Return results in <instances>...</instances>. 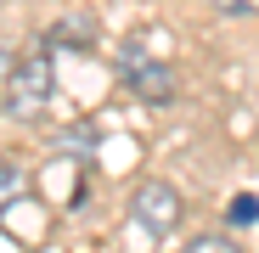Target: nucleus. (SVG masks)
Here are the masks:
<instances>
[{
    "label": "nucleus",
    "mask_w": 259,
    "mask_h": 253,
    "mask_svg": "<svg viewBox=\"0 0 259 253\" xmlns=\"http://www.w3.org/2000/svg\"><path fill=\"white\" fill-rule=\"evenodd\" d=\"M130 220H136V231L152 236V242L175 236L181 231V191L169 180H141L136 197H130Z\"/></svg>",
    "instance_id": "f03ea898"
},
{
    "label": "nucleus",
    "mask_w": 259,
    "mask_h": 253,
    "mask_svg": "<svg viewBox=\"0 0 259 253\" xmlns=\"http://www.w3.org/2000/svg\"><path fill=\"white\" fill-rule=\"evenodd\" d=\"M214 6L231 12V17H242V12H253V17H259V0H214Z\"/></svg>",
    "instance_id": "0eeeda50"
},
{
    "label": "nucleus",
    "mask_w": 259,
    "mask_h": 253,
    "mask_svg": "<svg viewBox=\"0 0 259 253\" xmlns=\"http://www.w3.org/2000/svg\"><path fill=\"white\" fill-rule=\"evenodd\" d=\"M0 191H6V208H17V191H23V169L6 158L0 163Z\"/></svg>",
    "instance_id": "39448f33"
},
{
    "label": "nucleus",
    "mask_w": 259,
    "mask_h": 253,
    "mask_svg": "<svg viewBox=\"0 0 259 253\" xmlns=\"http://www.w3.org/2000/svg\"><path fill=\"white\" fill-rule=\"evenodd\" d=\"M259 220V197H237L231 203V225H253Z\"/></svg>",
    "instance_id": "423d86ee"
},
{
    "label": "nucleus",
    "mask_w": 259,
    "mask_h": 253,
    "mask_svg": "<svg viewBox=\"0 0 259 253\" xmlns=\"http://www.w3.org/2000/svg\"><path fill=\"white\" fill-rule=\"evenodd\" d=\"M124 84L147 102H169L175 96V68L169 62H147L141 51H124Z\"/></svg>",
    "instance_id": "7ed1b4c3"
},
{
    "label": "nucleus",
    "mask_w": 259,
    "mask_h": 253,
    "mask_svg": "<svg viewBox=\"0 0 259 253\" xmlns=\"http://www.w3.org/2000/svg\"><path fill=\"white\" fill-rule=\"evenodd\" d=\"M51 90H57V79H51V57H46V51L12 62V68H6V118H12V124L39 118L46 102H51Z\"/></svg>",
    "instance_id": "f257e3e1"
},
{
    "label": "nucleus",
    "mask_w": 259,
    "mask_h": 253,
    "mask_svg": "<svg viewBox=\"0 0 259 253\" xmlns=\"http://www.w3.org/2000/svg\"><path fill=\"white\" fill-rule=\"evenodd\" d=\"M181 253H242V247H237L231 236H192Z\"/></svg>",
    "instance_id": "20e7f679"
}]
</instances>
